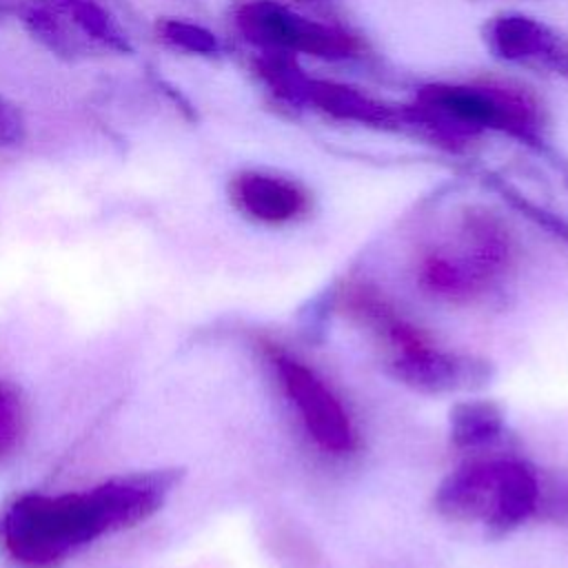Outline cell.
Here are the masks:
<instances>
[{
    "mask_svg": "<svg viewBox=\"0 0 568 568\" xmlns=\"http://www.w3.org/2000/svg\"><path fill=\"white\" fill-rule=\"evenodd\" d=\"M158 31L162 40H166L175 49H184L191 53H213L217 51V40L211 31L204 27H197L186 20H175L166 18L158 24Z\"/></svg>",
    "mask_w": 568,
    "mask_h": 568,
    "instance_id": "obj_15",
    "label": "cell"
},
{
    "mask_svg": "<svg viewBox=\"0 0 568 568\" xmlns=\"http://www.w3.org/2000/svg\"><path fill=\"white\" fill-rule=\"evenodd\" d=\"M510 260V242L488 217H470L455 251H433L419 264L422 286L444 300L466 302L501 277Z\"/></svg>",
    "mask_w": 568,
    "mask_h": 568,
    "instance_id": "obj_3",
    "label": "cell"
},
{
    "mask_svg": "<svg viewBox=\"0 0 568 568\" xmlns=\"http://www.w3.org/2000/svg\"><path fill=\"white\" fill-rule=\"evenodd\" d=\"M306 98L315 102L320 109L335 118H348V120H359V122H371V124H384L393 118V113L379 104L373 102L368 95L333 84V82H308L306 84Z\"/></svg>",
    "mask_w": 568,
    "mask_h": 568,
    "instance_id": "obj_10",
    "label": "cell"
},
{
    "mask_svg": "<svg viewBox=\"0 0 568 568\" xmlns=\"http://www.w3.org/2000/svg\"><path fill=\"white\" fill-rule=\"evenodd\" d=\"M229 193L244 215L264 224L291 222L308 206L306 193L295 182L260 171L235 175L229 184Z\"/></svg>",
    "mask_w": 568,
    "mask_h": 568,
    "instance_id": "obj_8",
    "label": "cell"
},
{
    "mask_svg": "<svg viewBox=\"0 0 568 568\" xmlns=\"http://www.w3.org/2000/svg\"><path fill=\"white\" fill-rule=\"evenodd\" d=\"M264 353L313 442L331 455L353 453L357 448V433L346 408L326 382L277 344L266 342Z\"/></svg>",
    "mask_w": 568,
    "mask_h": 568,
    "instance_id": "obj_4",
    "label": "cell"
},
{
    "mask_svg": "<svg viewBox=\"0 0 568 568\" xmlns=\"http://www.w3.org/2000/svg\"><path fill=\"white\" fill-rule=\"evenodd\" d=\"M27 131L20 109L0 95V146H13L22 142Z\"/></svg>",
    "mask_w": 568,
    "mask_h": 568,
    "instance_id": "obj_17",
    "label": "cell"
},
{
    "mask_svg": "<svg viewBox=\"0 0 568 568\" xmlns=\"http://www.w3.org/2000/svg\"><path fill=\"white\" fill-rule=\"evenodd\" d=\"M417 113L453 131H477L497 126L517 135H528L535 126L530 106L499 89L481 87H424L417 98Z\"/></svg>",
    "mask_w": 568,
    "mask_h": 568,
    "instance_id": "obj_5",
    "label": "cell"
},
{
    "mask_svg": "<svg viewBox=\"0 0 568 568\" xmlns=\"http://www.w3.org/2000/svg\"><path fill=\"white\" fill-rule=\"evenodd\" d=\"M180 475L162 468L111 477L78 493L20 495L2 515V546L22 568H53L91 541L155 515Z\"/></svg>",
    "mask_w": 568,
    "mask_h": 568,
    "instance_id": "obj_1",
    "label": "cell"
},
{
    "mask_svg": "<svg viewBox=\"0 0 568 568\" xmlns=\"http://www.w3.org/2000/svg\"><path fill=\"white\" fill-rule=\"evenodd\" d=\"M235 22L248 42L271 53L304 51L322 58H344L357 51V40L346 31L306 20L268 0L244 2Z\"/></svg>",
    "mask_w": 568,
    "mask_h": 568,
    "instance_id": "obj_6",
    "label": "cell"
},
{
    "mask_svg": "<svg viewBox=\"0 0 568 568\" xmlns=\"http://www.w3.org/2000/svg\"><path fill=\"white\" fill-rule=\"evenodd\" d=\"M388 373L422 393H453L484 386L490 366L484 359L448 353L430 342L388 357Z\"/></svg>",
    "mask_w": 568,
    "mask_h": 568,
    "instance_id": "obj_7",
    "label": "cell"
},
{
    "mask_svg": "<svg viewBox=\"0 0 568 568\" xmlns=\"http://www.w3.org/2000/svg\"><path fill=\"white\" fill-rule=\"evenodd\" d=\"M22 20L31 36L38 38L49 51L67 58H75L78 53H82V40L73 36L71 22L58 9L51 11L47 7H33L24 11Z\"/></svg>",
    "mask_w": 568,
    "mask_h": 568,
    "instance_id": "obj_13",
    "label": "cell"
},
{
    "mask_svg": "<svg viewBox=\"0 0 568 568\" xmlns=\"http://www.w3.org/2000/svg\"><path fill=\"white\" fill-rule=\"evenodd\" d=\"M539 475L519 459H479L453 470L435 490V508L455 521H479L493 537L537 513Z\"/></svg>",
    "mask_w": 568,
    "mask_h": 568,
    "instance_id": "obj_2",
    "label": "cell"
},
{
    "mask_svg": "<svg viewBox=\"0 0 568 568\" xmlns=\"http://www.w3.org/2000/svg\"><path fill=\"white\" fill-rule=\"evenodd\" d=\"M490 47L510 60L544 55L552 60L559 42L550 36L539 22L524 16H504L490 22L488 27Z\"/></svg>",
    "mask_w": 568,
    "mask_h": 568,
    "instance_id": "obj_9",
    "label": "cell"
},
{
    "mask_svg": "<svg viewBox=\"0 0 568 568\" xmlns=\"http://www.w3.org/2000/svg\"><path fill=\"white\" fill-rule=\"evenodd\" d=\"M504 430V415L486 399L459 402L450 410V439L459 448H477L495 442Z\"/></svg>",
    "mask_w": 568,
    "mask_h": 568,
    "instance_id": "obj_11",
    "label": "cell"
},
{
    "mask_svg": "<svg viewBox=\"0 0 568 568\" xmlns=\"http://www.w3.org/2000/svg\"><path fill=\"white\" fill-rule=\"evenodd\" d=\"M53 7L67 16V20L93 42H100L113 51H129V38L118 20L95 0H53Z\"/></svg>",
    "mask_w": 568,
    "mask_h": 568,
    "instance_id": "obj_12",
    "label": "cell"
},
{
    "mask_svg": "<svg viewBox=\"0 0 568 568\" xmlns=\"http://www.w3.org/2000/svg\"><path fill=\"white\" fill-rule=\"evenodd\" d=\"M24 433V402L20 390L0 382V459L16 450Z\"/></svg>",
    "mask_w": 568,
    "mask_h": 568,
    "instance_id": "obj_14",
    "label": "cell"
},
{
    "mask_svg": "<svg viewBox=\"0 0 568 568\" xmlns=\"http://www.w3.org/2000/svg\"><path fill=\"white\" fill-rule=\"evenodd\" d=\"M535 515L552 524L568 526V477H552L550 481L539 477V501Z\"/></svg>",
    "mask_w": 568,
    "mask_h": 568,
    "instance_id": "obj_16",
    "label": "cell"
}]
</instances>
